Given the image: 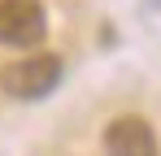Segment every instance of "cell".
I'll return each instance as SVG.
<instances>
[{
    "label": "cell",
    "mask_w": 161,
    "mask_h": 156,
    "mask_svg": "<svg viewBox=\"0 0 161 156\" xmlns=\"http://www.w3.org/2000/svg\"><path fill=\"white\" fill-rule=\"evenodd\" d=\"M65 74L57 52H35V56H18L0 70V87L13 100H44L48 91H57V82Z\"/></svg>",
    "instance_id": "1"
},
{
    "label": "cell",
    "mask_w": 161,
    "mask_h": 156,
    "mask_svg": "<svg viewBox=\"0 0 161 156\" xmlns=\"http://www.w3.org/2000/svg\"><path fill=\"white\" fill-rule=\"evenodd\" d=\"M48 35V13L39 0H0V44L35 48Z\"/></svg>",
    "instance_id": "2"
},
{
    "label": "cell",
    "mask_w": 161,
    "mask_h": 156,
    "mask_svg": "<svg viewBox=\"0 0 161 156\" xmlns=\"http://www.w3.org/2000/svg\"><path fill=\"white\" fill-rule=\"evenodd\" d=\"M109 156H157V134L144 117H113L105 130Z\"/></svg>",
    "instance_id": "3"
}]
</instances>
